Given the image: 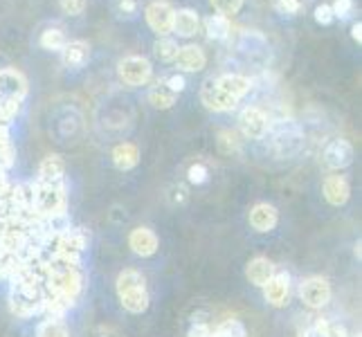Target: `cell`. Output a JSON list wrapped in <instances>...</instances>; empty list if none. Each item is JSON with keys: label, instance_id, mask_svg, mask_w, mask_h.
<instances>
[{"label": "cell", "instance_id": "6da1fadb", "mask_svg": "<svg viewBox=\"0 0 362 337\" xmlns=\"http://www.w3.org/2000/svg\"><path fill=\"white\" fill-rule=\"evenodd\" d=\"M83 288V277L79 274V268H72L52 259L47 264V277H45V292L68 299L70 304L77 302Z\"/></svg>", "mask_w": 362, "mask_h": 337}, {"label": "cell", "instance_id": "7a4b0ae2", "mask_svg": "<svg viewBox=\"0 0 362 337\" xmlns=\"http://www.w3.org/2000/svg\"><path fill=\"white\" fill-rule=\"evenodd\" d=\"M115 290H117V297H119L124 310H129V313L140 315L148 308V290H146L144 277L137 270L119 272Z\"/></svg>", "mask_w": 362, "mask_h": 337}, {"label": "cell", "instance_id": "3957f363", "mask_svg": "<svg viewBox=\"0 0 362 337\" xmlns=\"http://www.w3.org/2000/svg\"><path fill=\"white\" fill-rule=\"evenodd\" d=\"M272 151L279 158H295L304 148V129L295 119H279L268 126Z\"/></svg>", "mask_w": 362, "mask_h": 337}, {"label": "cell", "instance_id": "277c9868", "mask_svg": "<svg viewBox=\"0 0 362 337\" xmlns=\"http://www.w3.org/2000/svg\"><path fill=\"white\" fill-rule=\"evenodd\" d=\"M34 211L39 216H52L57 211H68L66 184L61 182H34Z\"/></svg>", "mask_w": 362, "mask_h": 337}, {"label": "cell", "instance_id": "5b68a950", "mask_svg": "<svg viewBox=\"0 0 362 337\" xmlns=\"http://www.w3.org/2000/svg\"><path fill=\"white\" fill-rule=\"evenodd\" d=\"M151 64L144 57H124L117 64V74L124 85H131V88H137V85H144L148 79H151Z\"/></svg>", "mask_w": 362, "mask_h": 337}, {"label": "cell", "instance_id": "8992f818", "mask_svg": "<svg viewBox=\"0 0 362 337\" xmlns=\"http://www.w3.org/2000/svg\"><path fill=\"white\" fill-rule=\"evenodd\" d=\"M299 299L308 308L320 310L331 302V283L324 277H306L299 283Z\"/></svg>", "mask_w": 362, "mask_h": 337}, {"label": "cell", "instance_id": "52a82bcc", "mask_svg": "<svg viewBox=\"0 0 362 337\" xmlns=\"http://www.w3.org/2000/svg\"><path fill=\"white\" fill-rule=\"evenodd\" d=\"M28 95V79L14 68L0 70V102H23Z\"/></svg>", "mask_w": 362, "mask_h": 337}, {"label": "cell", "instance_id": "ba28073f", "mask_svg": "<svg viewBox=\"0 0 362 337\" xmlns=\"http://www.w3.org/2000/svg\"><path fill=\"white\" fill-rule=\"evenodd\" d=\"M354 155L356 153H354L351 142H346V140H342V137H338V140H331L327 146H324L322 162L331 171H342L354 162Z\"/></svg>", "mask_w": 362, "mask_h": 337}, {"label": "cell", "instance_id": "9c48e42d", "mask_svg": "<svg viewBox=\"0 0 362 337\" xmlns=\"http://www.w3.org/2000/svg\"><path fill=\"white\" fill-rule=\"evenodd\" d=\"M144 14H146L148 28L158 36H169V32H173V14H176V9L169 3H165V0H153V3L146 7Z\"/></svg>", "mask_w": 362, "mask_h": 337}, {"label": "cell", "instance_id": "30bf717a", "mask_svg": "<svg viewBox=\"0 0 362 337\" xmlns=\"http://www.w3.org/2000/svg\"><path fill=\"white\" fill-rule=\"evenodd\" d=\"M268 117L266 112L257 108V106H247L241 110L239 115V129L241 133L247 137V140H261V137H266V131H268Z\"/></svg>", "mask_w": 362, "mask_h": 337}, {"label": "cell", "instance_id": "8fae6325", "mask_svg": "<svg viewBox=\"0 0 362 337\" xmlns=\"http://www.w3.org/2000/svg\"><path fill=\"white\" fill-rule=\"evenodd\" d=\"M201 102L205 104L207 110H214V112H226L232 110L236 106V99H232L230 95H226L221 88L216 79H205L201 85Z\"/></svg>", "mask_w": 362, "mask_h": 337}, {"label": "cell", "instance_id": "7c38bea8", "mask_svg": "<svg viewBox=\"0 0 362 337\" xmlns=\"http://www.w3.org/2000/svg\"><path fill=\"white\" fill-rule=\"evenodd\" d=\"M247 220H250V227L259 234H268L277 227L279 223V211L274 205L270 203H257L252 209H250L247 214Z\"/></svg>", "mask_w": 362, "mask_h": 337}, {"label": "cell", "instance_id": "4fadbf2b", "mask_svg": "<svg viewBox=\"0 0 362 337\" xmlns=\"http://www.w3.org/2000/svg\"><path fill=\"white\" fill-rule=\"evenodd\" d=\"M291 295V274L288 272H274L270 281L264 285V297L266 302L274 308H281L288 302Z\"/></svg>", "mask_w": 362, "mask_h": 337}, {"label": "cell", "instance_id": "5bb4252c", "mask_svg": "<svg viewBox=\"0 0 362 337\" xmlns=\"http://www.w3.org/2000/svg\"><path fill=\"white\" fill-rule=\"evenodd\" d=\"M129 247L133 249L137 256L148 259V256H153L158 252L160 241H158V236H156L153 230H148V227H135L129 234Z\"/></svg>", "mask_w": 362, "mask_h": 337}, {"label": "cell", "instance_id": "9a60e30c", "mask_svg": "<svg viewBox=\"0 0 362 337\" xmlns=\"http://www.w3.org/2000/svg\"><path fill=\"white\" fill-rule=\"evenodd\" d=\"M322 194L327 198V203L333 207H342L351 198V187L342 176H329L322 182Z\"/></svg>", "mask_w": 362, "mask_h": 337}, {"label": "cell", "instance_id": "2e32d148", "mask_svg": "<svg viewBox=\"0 0 362 337\" xmlns=\"http://www.w3.org/2000/svg\"><path fill=\"white\" fill-rule=\"evenodd\" d=\"M176 68L180 72H201L207 64V57L203 52V47H198V45H185L178 49V54H176Z\"/></svg>", "mask_w": 362, "mask_h": 337}, {"label": "cell", "instance_id": "e0dca14e", "mask_svg": "<svg viewBox=\"0 0 362 337\" xmlns=\"http://www.w3.org/2000/svg\"><path fill=\"white\" fill-rule=\"evenodd\" d=\"M272 274H274V266H272V261L266 256H255L245 266V277L250 283L257 285V288H264V285L270 281Z\"/></svg>", "mask_w": 362, "mask_h": 337}, {"label": "cell", "instance_id": "ac0fdd59", "mask_svg": "<svg viewBox=\"0 0 362 337\" xmlns=\"http://www.w3.org/2000/svg\"><path fill=\"white\" fill-rule=\"evenodd\" d=\"M64 173H66V162L61 155L52 153V155H45L39 165V182H61L64 180Z\"/></svg>", "mask_w": 362, "mask_h": 337}, {"label": "cell", "instance_id": "d6986e66", "mask_svg": "<svg viewBox=\"0 0 362 337\" xmlns=\"http://www.w3.org/2000/svg\"><path fill=\"white\" fill-rule=\"evenodd\" d=\"M61 57H64V64L68 68H81L90 59V45L86 41H68L61 49Z\"/></svg>", "mask_w": 362, "mask_h": 337}, {"label": "cell", "instance_id": "ffe728a7", "mask_svg": "<svg viewBox=\"0 0 362 337\" xmlns=\"http://www.w3.org/2000/svg\"><path fill=\"white\" fill-rule=\"evenodd\" d=\"M218 88L230 95L232 99H241L250 93V88H252V81H250L247 77H243V74H223V77L216 79Z\"/></svg>", "mask_w": 362, "mask_h": 337}, {"label": "cell", "instance_id": "44dd1931", "mask_svg": "<svg viewBox=\"0 0 362 337\" xmlns=\"http://www.w3.org/2000/svg\"><path fill=\"white\" fill-rule=\"evenodd\" d=\"M140 162V148L133 142H122L113 148V165L119 171H131Z\"/></svg>", "mask_w": 362, "mask_h": 337}, {"label": "cell", "instance_id": "7402d4cb", "mask_svg": "<svg viewBox=\"0 0 362 337\" xmlns=\"http://www.w3.org/2000/svg\"><path fill=\"white\" fill-rule=\"evenodd\" d=\"M198 25H201V18L194 9L185 7L173 14V32H178V36H185V39H189L198 32Z\"/></svg>", "mask_w": 362, "mask_h": 337}, {"label": "cell", "instance_id": "603a6c76", "mask_svg": "<svg viewBox=\"0 0 362 337\" xmlns=\"http://www.w3.org/2000/svg\"><path fill=\"white\" fill-rule=\"evenodd\" d=\"M9 310L16 317H32L36 313H41L43 304L41 302H32V299H25L16 292H9Z\"/></svg>", "mask_w": 362, "mask_h": 337}, {"label": "cell", "instance_id": "cb8c5ba5", "mask_svg": "<svg viewBox=\"0 0 362 337\" xmlns=\"http://www.w3.org/2000/svg\"><path fill=\"white\" fill-rule=\"evenodd\" d=\"M205 30H207V36L211 41H223V39H228V34H230V18L226 16H221V14H214V16H209L205 20Z\"/></svg>", "mask_w": 362, "mask_h": 337}, {"label": "cell", "instance_id": "d4e9b609", "mask_svg": "<svg viewBox=\"0 0 362 337\" xmlns=\"http://www.w3.org/2000/svg\"><path fill=\"white\" fill-rule=\"evenodd\" d=\"M176 93H171L165 83L162 85H156V88L148 90V104H151L153 108H160V110H167L171 108L173 104H176Z\"/></svg>", "mask_w": 362, "mask_h": 337}, {"label": "cell", "instance_id": "484cf974", "mask_svg": "<svg viewBox=\"0 0 362 337\" xmlns=\"http://www.w3.org/2000/svg\"><path fill=\"white\" fill-rule=\"evenodd\" d=\"M36 337H70V331H68L64 319L47 317V319H43L39 324V329H36Z\"/></svg>", "mask_w": 362, "mask_h": 337}, {"label": "cell", "instance_id": "4316f807", "mask_svg": "<svg viewBox=\"0 0 362 337\" xmlns=\"http://www.w3.org/2000/svg\"><path fill=\"white\" fill-rule=\"evenodd\" d=\"M41 47L43 49H49V52H61L64 49V45L68 43L66 41V34L64 30H59V28H47L43 34H41Z\"/></svg>", "mask_w": 362, "mask_h": 337}, {"label": "cell", "instance_id": "83f0119b", "mask_svg": "<svg viewBox=\"0 0 362 337\" xmlns=\"http://www.w3.org/2000/svg\"><path fill=\"white\" fill-rule=\"evenodd\" d=\"M178 43L173 41V39H169V36H160V39L153 43V54L160 59V61H173L176 59V54H178Z\"/></svg>", "mask_w": 362, "mask_h": 337}, {"label": "cell", "instance_id": "f1b7e54d", "mask_svg": "<svg viewBox=\"0 0 362 337\" xmlns=\"http://www.w3.org/2000/svg\"><path fill=\"white\" fill-rule=\"evenodd\" d=\"M211 337H247V333L239 319H226L214 333H211Z\"/></svg>", "mask_w": 362, "mask_h": 337}, {"label": "cell", "instance_id": "f546056e", "mask_svg": "<svg viewBox=\"0 0 362 337\" xmlns=\"http://www.w3.org/2000/svg\"><path fill=\"white\" fill-rule=\"evenodd\" d=\"M211 5H214V9L218 11L221 16H234V14H239L241 7H243V0H211Z\"/></svg>", "mask_w": 362, "mask_h": 337}, {"label": "cell", "instance_id": "4dcf8cb0", "mask_svg": "<svg viewBox=\"0 0 362 337\" xmlns=\"http://www.w3.org/2000/svg\"><path fill=\"white\" fill-rule=\"evenodd\" d=\"M207 178H209V171L205 165H201V162H196V165H192L189 171H187V180L192 184H205Z\"/></svg>", "mask_w": 362, "mask_h": 337}, {"label": "cell", "instance_id": "1f68e13d", "mask_svg": "<svg viewBox=\"0 0 362 337\" xmlns=\"http://www.w3.org/2000/svg\"><path fill=\"white\" fill-rule=\"evenodd\" d=\"M59 7L68 16H79L86 9V0H59Z\"/></svg>", "mask_w": 362, "mask_h": 337}, {"label": "cell", "instance_id": "d6a6232c", "mask_svg": "<svg viewBox=\"0 0 362 337\" xmlns=\"http://www.w3.org/2000/svg\"><path fill=\"white\" fill-rule=\"evenodd\" d=\"M189 201V189L185 184H173L171 191H169V203L171 205H185Z\"/></svg>", "mask_w": 362, "mask_h": 337}, {"label": "cell", "instance_id": "836d02e7", "mask_svg": "<svg viewBox=\"0 0 362 337\" xmlns=\"http://www.w3.org/2000/svg\"><path fill=\"white\" fill-rule=\"evenodd\" d=\"M274 7H277V11L284 16H295L299 14V9H302V3H299V0H277Z\"/></svg>", "mask_w": 362, "mask_h": 337}, {"label": "cell", "instance_id": "e575fe53", "mask_svg": "<svg viewBox=\"0 0 362 337\" xmlns=\"http://www.w3.org/2000/svg\"><path fill=\"white\" fill-rule=\"evenodd\" d=\"M137 9H140V0H117V14L119 16H135Z\"/></svg>", "mask_w": 362, "mask_h": 337}, {"label": "cell", "instance_id": "d590c367", "mask_svg": "<svg viewBox=\"0 0 362 337\" xmlns=\"http://www.w3.org/2000/svg\"><path fill=\"white\" fill-rule=\"evenodd\" d=\"M331 9H333V16L346 18L354 11V0H335V3L331 5Z\"/></svg>", "mask_w": 362, "mask_h": 337}, {"label": "cell", "instance_id": "8d00e7d4", "mask_svg": "<svg viewBox=\"0 0 362 337\" xmlns=\"http://www.w3.org/2000/svg\"><path fill=\"white\" fill-rule=\"evenodd\" d=\"M187 337H211V329L205 321H192L189 331H187Z\"/></svg>", "mask_w": 362, "mask_h": 337}, {"label": "cell", "instance_id": "74e56055", "mask_svg": "<svg viewBox=\"0 0 362 337\" xmlns=\"http://www.w3.org/2000/svg\"><path fill=\"white\" fill-rule=\"evenodd\" d=\"M333 9H331V5H317L315 7V20L320 23V25H331L333 23Z\"/></svg>", "mask_w": 362, "mask_h": 337}, {"label": "cell", "instance_id": "f35d334b", "mask_svg": "<svg viewBox=\"0 0 362 337\" xmlns=\"http://www.w3.org/2000/svg\"><path fill=\"white\" fill-rule=\"evenodd\" d=\"M165 85L171 90V93H182L185 90V85H187V81H185V77L182 74H171V77H167V81H165Z\"/></svg>", "mask_w": 362, "mask_h": 337}, {"label": "cell", "instance_id": "ab89813d", "mask_svg": "<svg viewBox=\"0 0 362 337\" xmlns=\"http://www.w3.org/2000/svg\"><path fill=\"white\" fill-rule=\"evenodd\" d=\"M327 337H346V329L338 321H329V333Z\"/></svg>", "mask_w": 362, "mask_h": 337}, {"label": "cell", "instance_id": "60d3db41", "mask_svg": "<svg viewBox=\"0 0 362 337\" xmlns=\"http://www.w3.org/2000/svg\"><path fill=\"white\" fill-rule=\"evenodd\" d=\"M221 148H223V151H228V153L232 151V148H236L232 133H221Z\"/></svg>", "mask_w": 362, "mask_h": 337}, {"label": "cell", "instance_id": "b9f144b4", "mask_svg": "<svg viewBox=\"0 0 362 337\" xmlns=\"http://www.w3.org/2000/svg\"><path fill=\"white\" fill-rule=\"evenodd\" d=\"M9 144H11V140H9V129L5 126V124H0V148H5Z\"/></svg>", "mask_w": 362, "mask_h": 337}, {"label": "cell", "instance_id": "7bdbcfd3", "mask_svg": "<svg viewBox=\"0 0 362 337\" xmlns=\"http://www.w3.org/2000/svg\"><path fill=\"white\" fill-rule=\"evenodd\" d=\"M351 36H354V41H356L358 45L362 43V25H360V23H356L354 28H351Z\"/></svg>", "mask_w": 362, "mask_h": 337}, {"label": "cell", "instance_id": "ee69618b", "mask_svg": "<svg viewBox=\"0 0 362 337\" xmlns=\"http://www.w3.org/2000/svg\"><path fill=\"white\" fill-rule=\"evenodd\" d=\"M302 337H322V335H320L313 326H310V329H306V331L302 333Z\"/></svg>", "mask_w": 362, "mask_h": 337}, {"label": "cell", "instance_id": "f6af8a7d", "mask_svg": "<svg viewBox=\"0 0 362 337\" xmlns=\"http://www.w3.org/2000/svg\"><path fill=\"white\" fill-rule=\"evenodd\" d=\"M0 252H3V225H0Z\"/></svg>", "mask_w": 362, "mask_h": 337}, {"label": "cell", "instance_id": "bcb514c9", "mask_svg": "<svg viewBox=\"0 0 362 337\" xmlns=\"http://www.w3.org/2000/svg\"><path fill=\"white\" fill-rule=\"evenodd\" d=\"M354 252H356V259H360V241L356 243V249H354Z\"/></svg>", "mask_w": 362, "mask_h": 337}, {"label": "cell", "instance_id": "7dc6e473", "mask_svg": "<svg viewBox=\"0 0 362 337\" xmlns=\"http://www.w3.org/2000/svg\"><path fill=\"white\" fill-rule=\"evenodd\" d=\"M0 277H5V270H3V264H0Z\"/></svg>", "mask_w": 362, "mask_h": 337}, {"label": "cell", "instance_id": "c3c4849f", "mask_svg": "<svg viewBox=\"0 0 362 337\" xmlns=\"http://www.w3.org/2000/svg\"><path fill=\"white\" fill-rule=\"evenodd\" d=\"M99 337H108V335H99Z\"/></svg>", "mask_w": 362, "mask_h": 337}]
</instances>
